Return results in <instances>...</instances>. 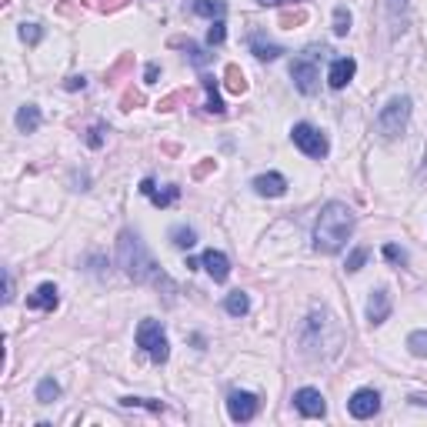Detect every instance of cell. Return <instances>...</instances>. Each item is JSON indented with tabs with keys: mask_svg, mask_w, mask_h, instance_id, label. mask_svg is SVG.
I'll use <instances>...</instances> for the list:
<instances>
[{
	"mask_svg": "<svg viewBox=\"0 0 427 427\" xmlns=\"http://www.w3.org/2000/svg\"><path fill=\"white\" fill-rule=\"evenodd\" d=\"M157 77H161V67H157V63H147V70H144V84H157Z\"/></svg>",
	"mask_w": 427,
	"mask_h": 427,
	"instance_id": "40",
	"label": "cell"
},
{
	"mask_svg": "<svg viewBox=\"0 0 427 427\" xmlns=\"http://www.w3.org/2000/svg\"><path fill=\"white\" fill-rule=\"evenodd\" d=\"M171 240H174V247H180V251H190L197 244V234H194V227H174L171 230Z\"/></svg>",
	"mask_w": 427,
	"mask_h": 427,
	"instance_id": "24",
	"label": "cell"
},
{
	"mask_svg": "<svg viewBox=\"0 0 427 427\" xmlns=\"http://www.w3.org/2000/svg\"><path fill=\"white\" fill-rule=\"evenodd\" d=\"M314 57L317 51H311L307 57H297L290 63V80H294V87L301 90L304 97H314L317 87H321V70L314 67Z\"/></svg>",
	"mask_w": 427,
	"mask_h": 427,
	"instance_id": "5",
	"label": "cell"
},
{
	"mask_svg": "<svg viewBox=\"0 0 427 427\" xmlns=\"http://www.w3.org/2000/svg\"><path fill=\"white\" fill-rule=\"evenodd\" d=\"M251 51H254V57H257V61H277V57L284 54L280 47H277V44L264 40L261 34H254V37H251Z\"/></svg>",
	"mask_w": 427,
	"mask_h": 427,
	"instance_id": "19",
	"label": "cell"
},
{
	"mask_svg": "<svg viewBox=\"0 0 427 427\" xmlns=\"http://www.w3.org/2000/svg\"><path fill=\"white\" fill-rule=\"evenodd\" d=\"M224 37H227V24H224V20H214L211 30H207V44H211V47H221Z\"/></svg>",
	"mask_w": 427,
	"mask_h": 427,
	"instance_id": "30",
	"label": "cell"
},
{
	"mask_svg": "<svg viewBox=\"0 0 427 427\" xmlns=\"http://www.w3.org/2000/svg\"><path fill=\"white\" fill-rule=\"evenodd\" d=\"M0 4H7V0H0Z\"/></svg>",
	"mask_w": 427,
	"mask_h": 427,
	"instance_id": "44",
	"label": "cell"
},
{
	"mask_svg": "<svg viewBox=\"0 0 427 427\" xmlns=\"http://www.w3.org/2000/svg\"><path fill=\"white\" fill-rule=\"evenodd\" d=\"M84 4L101 13H113V11H120V7H127V0H84Z\"/></svg>",
	"mask_w": 427,
	"mask_h": 427,
	"instance_id": "31",
	"label": "cell"
},
{
	"mask_svg": "<svg viewBox=\"0 0 427 427\" xmlns=\"http://www.w3.org/2000/svg\"><path fill=\"white\" fill-rule=\"evenodd\" d=\"M184 97H187L184 90H177V94H167V97H163V101L157 104V111H163V113H167V111H174L177 101H184Z\"/></svg>",
	"mask_w": 427,
	"mask_h": 427,
	"instance_id": "38",
	"label": "cell"
},
{
	"mask_svg": "<svg viewBox=\"0 0 427 427\" xmlns=\"http://www.w3.org/2000/svg\"><path fill=\"white\" fill-rule=\"evenodd\" d=\"M117 264L124 267V274L130 277V280H137V284L154 280L157 287H161V284L174 287V284H171V277L154 264V257L147 254L140 234H134V230H120V237H117Z\"/></svg>",
	"mask_w": 427,
	"mask_h": 427,
	"instance_id": "1",
	"label": "cell"
},
{
	"mask_svg": "<svg viewBox=\"0 0 427 427\" xmlns=\"http://www.w3.org/2000/svg\"><path fill=\"white\" fill-rule=\"evenodd\" d=\"M277 24L284 27V30H294V27L307 24V11H284L280 17H277Z\"/></svg>",
	"mask_w": 427,
	"mask_h": 427,
	"instance_id": "25",
	"label": "cell"
},
{
	"mask_svg": "<svg viewBox=\"0 0 427 427\" xmlns=\"http://www.w3.org/2000/svg\"><path fill=\"white\" fill-rule=\"evenodd\" d=\"M104 134H107V127H104V124L90 127V130H87V147H94V151H97V147L104 144Z\"/></svg>",
	"mask_w": 427,
	"mask_h": 427,
	"instance_id": "35",
	"label": "cell"
},
{
	"mask_svg": "<svg viewBox=\"0 0 427 427\" xmlns=\"http://www.w3.org/2000/svg\"><path fill=\"white\" fill-rule=\"evenodd\" d=\"M211 171H217V161H211V157H204L197 167H194V180H204V177L211 174Z\"/></svg>",
	"mask_w": 427,
	"mask_h": 427,
	"instance_id": "37",
	"label": "cell"
},
{
	"mask_svg": "<svg viewBox=\"0 0 427 427\" xmlns=\"http://www.w3.org/2000/svg\"><path fill=\"white\" fill-rule=\"evenodd\" d=\"M137 347L151 354L154 364H163L171 357V344H167V334H163L161 321H140L137 327Z\"/></svg>",
	"mask_w": 427,
	"mask_h": 427,
	"instance_id": "4",
	"label": "cell"
},
{
	"mask_svg": "<svg viewBox=\"0 0 427 427\" xmlns=\"http://www.w3.org/2000/svg\"><path fill=\"white\" fill-rule=\"evenodd\" d=\"M264 7H280V4H294V0H261Z\"/></svg>",
	"mask_w": 427,
	"mask_h": 427,
	"instance_id": "43",
	"label": "cell"
},
{
	"mask_svg": "<svg viewBox=\"0 0 427 427\" xmlns=\"http://www.w3.org/2000/svg\"><path fill=\"white\" fill-rule=\"evenodd\" d=\"M347 411H351V417H357V421H367V417H374L377 411H380V394H377L374 388L354 390V397L347 401Z\"/></svg>",
	"mask_w": 427,
	"mask_h": 427,
	"instance_id": "8",
	"label": "cell"
},
{
	"mask_svg": "<svg viewBox=\"0 0 427 427\" xmlns=\"http://www.w3.org/2000/svg\"><path fill=\"white\" fill-rule=\"evenodd\" d=\"M57 397H61V384H57L54 377H44V380L37 384V401L40 404H54Z\"/></svg>",
	"mask_w": 427,
	"mask_h": 427,
	"instance_id": "23",
	"label": "cell"
},
{
	"mask_svg": "<svg viewBox=\"0 0 427 427\" xmlns=\"http://www.w3.org/2000/svg\"><path fill=\"white\" fill-rule=\"evenodd\" d=\"M388 317H390V294L380 287V290H374L371 301H367V321H371V324H384Z\"/></svg>",
	"mask_w": 427,
	"mask_h": 427,
	"instance_id": "11",
	"label": "cell"
},
{
	"mask_svg": "<svg viewBox=\"0 0 427 427\" xmlns=\"http://www.w3.org/2000/svg\"><path fill=\"white\" fill-rule=\"evenodd\" d=\"M261 197H280L284 190H287V180L280 174H261V177H254V184H251Z\"/></svg>",
	"mask_w": 427,
	"mask_h": 427,
	"instance_id": "14",
	"label": "cell"
},
{
	"mask_svg": "<svg viewBox=\"0 0 427 427\" xmlns=\"http://www.w3.org/2000/svg\"><path fill=\"white\" fill-rule=\"evenodd\" d=\"M364 261H367V247H354L351 251V257H347V271H361V267H364Z\"/></svg>",
	"mask_w": 427,
	"mask_h": 427,
	"instance_id": "33",
	"label": "cell"
},
{
	"mask_svg": "<svg viewBox=\"0 0 427 427\" xmlns=\"http://www.w3.org/2000/svg\"><path fill=\"white\" fill-rule=\"evenodd\" d=\"M140 104H144V94H140V90H127L124 97H120V111H134Z\"/></svg>",
	"mask_w": 427,
	"mask_h": 427,
	"instance_id": "34",
	"label": "cell"
},
{
	"mask_svg": "<svg viewBox=\"0 0 427 427\" xmlns=\"http://www.w3.org/2000/svg\"><path fill=\"white\" fill-rule=\"evenodd\" d=\"M63 87H67V90H84V87H87V80H84V77H67V84H63Z\"/></svg>",
	"mask_w": 427,
	"mask_h": 427,
	"instance_id": "41",
	"label": "cell"
},
{
	"mask_svg": "<svg viewBox=\"0 0 427 427\" xmlns=\"http://www.w3.org/2000/svg\"><path fill=\"white\" fill-rule=\"evenodd\" d=\"M40 127V107L37 104H24L20 111H17V130L20 134H34Z\"/></svg>",
	"mask_w": 427,
	"mask_h": 427,
	"instance_id": "16",
	"label": "cell"
},
{
	"mask_svg": "<svg viewBox=\"0 0 427 427\" xmlns=\"http://www.w3.org/2000/svg\"><path fill=\"white\" fill-rule=\"evenodd\" d=\"M290 140L301 147L307 157H314V161H321V157H327V151H330V144H327V137L317 130V127L311 124H294V130H290Z\"/></svg>",
	"mask_w": 427,
	"mask_h": 427,
	"instance_id": "6",
	"label": "cell"
},
{
	"mask_svg": "<svg viewBox=\"0 0 427 427\" xmlns=\"http://www.w3.org/2000/svg\"><path fill=\"white\" fill-rule=\"evenodd\" d=\"M407 117H411V97H390L388 107H380L377 113V134L384 140H394L407 127Z\"/></svg>",
	"mask_w": 427,
	"mask_h": 427,
	"instance_id": "3",
	"label": "cell"
},
{
	"mask_svg": "<svg viewBox=\"0 0 427 427\" xmlns=\"http://www.w3.org/2000/svg\"><path fill=\"white\" fill-rule=\"evenodd\" d=\"M354 230V211L347 204L330 201L321 207L314 224V251L317 254H338Z\"/></svg>",
	"mask_w": 427,
	"mask_h": 427,
	"instance_id": "2",
	"label": "cell"
},
{
	"mask_svg": "<svg viewBox=\"0 0 427 427\" xmlns=\"http://www.w3.org/2000/svg\"><path fill=\"white\" fill-rule=\"evenodd\" d=\"M120 404L124 407H147V411H157V414L163 411L161 401H147V397H120Z\"/></svg>",
	"mask_w": 427,
	"mask_h": 427,
	"instance_id": "32",
	"label": "cell"
},
{
	"mask_svg": "<svg viewBox=\"0 0 427 427\" xmlns=\"http://www.w3.org/2000/svg\"><path fill=\"white\" fill-rule=\"evenodd\" d=\"M154 190H157V187H154V180H151V177H144V180H140V194H147V197H151Z\"/></svg>",
	"mask_w": 427,
	"mask_h": 427,
	"instance_id": "42",
	"label": "cell"
},
{
	"mask_svg": "<svg viewBox=\"0 0 427 427\" xmlns=\"http://www.w3.org/2000/svg\"><path fill=\"white\" fill-rule=\"evenodd\" d=\"M167 44H171V47H180V51H187V57H190V63H194V67H204V63L211 61V54L204 51V47H197L190 37H171Z\"/></svg>",
	"mask_w": 427,
	"mask_h": 427,
	"instance_id": "15",
	"label": "cell"
},
{
	"mask_svg": "<svg viewBox=\"0 0 427 427\" xmlns=\"http://www.w3.org/2000/svg\"><path fill=\"white\" fill-rule=\"evenodd\" d=\"M347 30H351V11H347V7H338V11H334V34L344 37Z\"/></svg>",
	"mask_w": 427,
	"mask_h": 427,
	"instance_id": "28",
	"label": "cell"
},
{
	"mask_svg": "<svg viewBox=\"0 0 427 427\" xmlns=\"http://www.w3.org/2000/svg\"><path fill=\"white\" fill-rule=\"evenodd\" d=\"M224 311H227L230 317H244L247 311H251V297H247L244 290H234V294H227Z\"/></svg>",
	"mask_w": 427,
	"mask_h": 427,
	"instance_id": "21",
	"label": "cell"
},
{
	"mask_svg": "<svg viewBox=\"0 0 427 427\" xmlns=\"http://www.w3.org/2000/svg\"><path fill=\"white\" fill-rule=\"evenodd\" d=\"M194 11L201 13V17H211V20H221L227 11L224 0H194Z\"/></svg>",
	"mask_w": 427,
	"mask_h": 427,
	"instance_id": "22",
	"label": "cell"
},
{
	"mask_svg": "<svg viewBox=\"0 0 427 427\" xmlns=\"http://www.w3.org/2000/svg\"><path fill=\"white\" fill-rule=\"evenodd\" d=\"M357 74V63H354V57H338V61L330 63V70H327V84L334 90L347 87L351 84V77Z\"/></svg>",
	"mask_w": 427,
	"mask_h": 427,
	"instance_id": "10",
	"label": "cell"
},
{
	"mask_svg": "<svg viewBox=\"0 0 427 427\" xmlns=\"http://www.w3.org/2000/svg\"><path fill=\"white\" fill-rule=\"evenodd\" d=\"M384 257H388L390 264H407V254H404L397 244H388V247H384Z\"/></svg>",
	"mask_w": 427,
	"mask_h": 427,
	"instance_id": "36",
	"label": "cell"
},
{
	"mask_svg": "<svg viewBox=\"0 0 427 427\" xmlns=\"http://www.w3.org/2000/svg\"><path fill=\"white\" fill-rule=\"evenodd\" d=\"M201 87L207 90V104H204V107H207V113L221 117V113H224L227 107H224V101H221V94H217V84H214V77L204 74V77H201Z\"/></svg>",
	"mask_w": 427,
	"mask_h": 427,
	"instance_id": "17",
	"label": "cell"
},
{
	"mask_svg": "<svg viewBox=\"0 0 427 427\" xmlns=\"http://www.w3.org/2000/svg\"><path fill=\"white\" fill-rule=\"evenodd\" d=\"M294 404H297V411H301L304 417H324L327 414L324 397H321V390H314V388H301L294 394Z\"/></svg>",
	"mask_w": 427,
	"mask_h": 427,
	"instance_id": "9",
	"label": "cell"
},
{
	"mask_svg": "<svg viewBox=\"0 0 427 427\" xmlns=\"http://www.w3.org/2000/svg\"><path fill=\"white\" fill-rule=\"evenodd\" d=\"M384 7H388L390 17H401V13L407 11V0H384Z\"/></svg>",
	"mask_w": 427,
	"mask_h": 427,
	"instance_id": "39",
	"label": "cell"
},
{
	"mask_svg": "<svg viewBox=\"0 0 427 427\" xmlns=\"http://www.w3.org/2000/svg\"><path fill=\"white\" fill-rule=\"evenodd\" d=\"M57 304H61V297H57V287H54V284H40V287L27 297V307H30V311H54Z\"/></svg>",
	"mask_w": 427,
	"mask_h": 427,
	"instance_id": "13",
	"label": "cell"
},
{
	"mask_svg": "<svg viewBox=\"0 0 427 427\" xmlns=\"http://www.w3.org/2000/svg\"><path fill=\"white\" fill-rule=\"evenodd\" d=\"M201 264H204V271L217 280V284H224L227 274H230V261H227V254H221V251H207L201 257Z\"/></svg>",
	"mask_w": 427,
	"mask_h": 427,
	"instance_id": "12",
	"label": "cell"
},
{
	"mask_svg": "<svg viewBox=\"0 0 427 427\" xmlns=\"http://www.w3.org/2000/svg\"><path fill=\"white\" fill-rule=\"evenodd\" d=\"M177 197H180V187H174V184H171L167 190H154V194H151L154 207H171V204H174Z\"/></svg>",
	"mask_w": 427,
	"mask_h": 427,
	"instance_id": "26",
	"label": "cell"
},
{
	"mask_svg": "<svg viewBox=\"0 0 427 427\" xmlns=\"http://www.w3.org/2000/svg\"><path fill=\"white\" fill-rule=\"evenodd\" d=\"M20 40L30 44V47L40 44V40H44V27H40V24H20Z\"/></svg>",
	"mask_w": 427,
	"mask_h": 427,
	"instance_id": "29",
	"label": "cell"
},
{
	"mask_svg": "<svg viewBox=\"0 0 427 427\" xmlns=\"http://www.w3.org/2000/svg\"><path fill=\"white\" fill-rule=\"evenodd\" d=\"M407 347L414 357H427V330H414L411 338H407Z\"/></svg>",
	"mask_w": 427,
	"mask_h": 427,
	"instance_id": "27",
	"label": "cell"
},
{
	"mask_svg": "<svg viewBox=\"0 0 427 427\" xmlns=\"http://www.w3.org/2000/svg\"><path fill=\"white\" fill-rule=\"evenodd\" d=\"M130 67H134V54H120V57H117V61L107 67V74H104V84H107V87H111V84H117V80H120V77H124Z\"/></svg>",
	"mask_w": 427,
	"mask_h": 427,
	"instance_id": "20",
	"label": "cell"
},
{
	"mask_svg": "<svg viewBox=\"0 0 427 427\" xmlns=\"http://www.w3.org/2000/svg\"><path fill=\"white\" fill-rule=\"evenodd\" d=\"M257 407H261V401L254 397L251 390H230V397H227V414H230V421H237V424L254 421Z\"/></svg>",
	"mask_w": 427,
	"mask_h": 427,
	"instance_id": "7",
	"label": "cell"
},
{
	"mask_svg": "<svg viewBox=\"0 0 427 427\" xmlns=\"http://www.w3.org/2000/svg\"><path fill=\"white\" fill-rule=\"evenodd\" d=\"M224 87L230 90V94H247V77H244V70H240L237 63H227L224 70Z\"/></svg>",
	"mask_w": 427,
	"mask_h": 427,
	"instance_id": "18",
	"label": "cell"
}]
</instances>
